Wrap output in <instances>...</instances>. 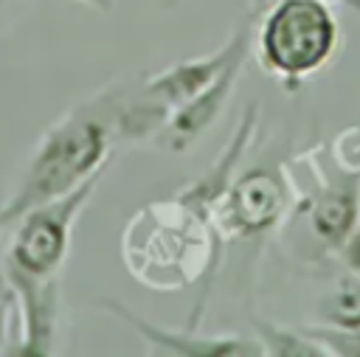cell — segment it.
<instances>
[{
	"label": "cell",
	"instance_id": "cell-3",
	"mask_svg": "<svg viewBox=\"0 0 360 357\" xmlns=\"http://www.w3.org/2000/svg\"><path fill=\"white\" fill-rule=\"evenodd\" d=\"M112 129L115 121L87 110H73L51 124L39 138L20 186L0 208V231L25 211L59 200L90 177L107 171L112 163Z\"/></svg>",
	"mask_w": 360,
	"mask_h": 357
},
{
	"label": "cell",
	"instance_id": "cell-15",
	"mask_svg": "<svg viewBox=\"0 0 360 357\" xmlns=\"http://www.w3.org/2000/svg\"><path fill=\"white\" fill-rule=\"evenodd\" d=\"M273 3H278V0H250V14L253 17H259L262 11H267ZM329 3H346V0H329Z\"/></svg>",
	"mask_w": 360,
	"mask_h": 357
},
{
	"label": "cell",
	"instance_id": "cell-13",
	"mask_svg": "<svg viewBox=\"0 0 360 357\" xmlns=\"http://www.w3.org/2000/svg\"><path fill=\"white\" fill-rule=\"evenodd\" d=\"M17 329V295L14 287L3 270V259H0V354H8L11 349V332Z\"/></svg>",
	"mask_w": 360,
	"mask_h": 357
},
{
	"label": "cell",
	"instance_id": "cell-16",
	"mask_svg": "<svg viewBox=\"0 0 360 357\" xmlns=\"http://www.w3.org/2000/svg\"><path fill=\"white\" fill-rule=\"evenodd\" d=\"M79 3H84L90 8H98V11H110L115 6V0H79Z\"/></svg>",
	"mask_w": 360,
	"mask_h": 357
},
{
	"label": "cell",
	"instance_id": "cell-2",
	"mask_svg": "<svg viewBox=\"0 0 360 357\" xmlns=\"http://www.w3.org/2000/svg\"><path fill=\"white\" fill-rule=\"evenodd\" d=\"M219 247L211 214L180 191L132 214L121 239L127 270L152 290H183L211 275Z\"/></svg>",
	"mask_w": 360,
	"mask_h": 357
},
{
	"label": "cell",
	"instance_id": "cell-17",
	"mask_svg": "<svg viewBox=\"0 0 360 357\" xmlns=\"http://www.w3.org/2000/svg\"><path fill=\"white\" fill-rule=\"evenodd\" d=\"M343 6H349V8H352V11H357V14H360V0H346V3H343Z\"/></svg>",
	"mask_w": 360,
	"mask_h": 357
},
{
	"label": "cell",
	"instance_id": "cell-4",
	"mask_svg": "<svg viewBox=\"0 0 360 357\" xmlns=\"http://www.w3.org/2000/svg\"><path fill=\"white\" fill-rule=\"evenodd\" d=\"M329 0H278L259 14L253 53L287 93L315 79L340 51V22Z\"/></svg>",
	"mask_w": 360,
	"mask_h": 357
},
{
	"label": "cell",
	"instance_id": "cell-12",
	"mask_svg": "<svg viewBox=\"0 0 360 357\" xmlns=\"http://www.w3.org/2000/svg\"><path fill=\"white\" fill-rule=\"evenodd\" d=\"M307 332L326 346L329 357H360V326H352V329L307 326Z\"/></svg>",
	"mask_w": 360,
	"mask_h": 357
},
{
	"label": "cell",
	"instance_id": "cell-18",
	"mask_svg": "<svg viewBox=\"0 0 360 357\" xmlns=\"http://www.w3.org/2000/svg\"><path fill=\"white\" fill-rule=\"evenodd\" d=\"M0 6H3V0H0Z\"/></svg>",
	"mask_w": 360,
	"mask_h": 357
},
{
	"label": "cell",
	"instance_id": "cell-8",
	"mask_svg": "<svg viewBox=\"0 0 360 357\" xmlns=\"http://www.w3.org/2000/svg\"><path fill=\"white\" fill-rule=\"evenodd\" d=\"M245 62H248V53L236 56L211 87H205L194 98L172 107L166 112L163 124L158 126V132L152 135V143L158 149H166V152H174V155L191 149L214 126V121L222 115V110H225L236 82H239V73H242Z\"/></svg>",
	"mask_w": 360,
	"mask_h": 357
},
{
	"label": "cell",
	"instance_id": "cell-11",
	"mask_svg": "<svg viewBox=\"0 0 360 357\" xmlns=\"http://www.w3.org/2000/svg\"><path fill=\"white\" fill-rule=\"evenodd\" d=\"M318 326H332V329H352L360 326V275L346 270L338 275L326 292L318 298Z\"/></svg>",
	"mask_w": 360,
	"mask_h": 357
},
{
	"label": "cell",
	"instance_id": "cell-7",
	"mask_svg": "<svg viewBox=\"0 0 360 357\" xmlns=\"http://www.w3.org/2000/svg\"><path fill=\"white\" fill-rule=\"evenodd\" d=\"M250 53V34L248 28H236L217 51L211 53H200V56H191V59H183V62H174L169 65L166 70L160 73H152L146 76L143 82V96L158 104L163 112H169L172 107L194 98L197 93H202L205 87H211L222 70L236 59V56H245ZM166 118V115H163Z\"/></svg>",
	"mask_w": 360,
	"mask_h": 357
},
{
	"label": "cell",
	"instance_id": "cell-9",
	"mask_svg": "<svg viewBox=\"0 0 360 357\" xmlns=\"http://www.w3.org/2000/svg\"><path fill=\"white\" fill-rule=\"evenodd\" d=\"M307 222L312 236L326 250H340V245L360 225V171H343L329 177L307 202Z\"/></svg>",
	"mask_w": 360,
	"mask_h": 357
},
{
	"label": "cell",
	"instance_id": "cell-14",
	"mask_svg": "<svg viewBox=\"0 0 360 357\" xmlns=\"http://www.w3.org/2000/svg\"><path fill=\"white\" fill-rule=\"evenodd\" d=\"M340 259H343V264H346V270H352L354 275H360V225L352 231V236L340 245Z\"/></svg>",
	"mask_w": 360,
	"mask_h": 357
},
{
	"label": "cell",
	"instance_id": "cell-6",
	"mask_svg": "<svg viewBox=\"0 0 360 357\" xmlns=\"http://www.w3.org/2000/svg\"><path fill=\"white\" fill-rule=\"evenodd\" d=\"M98 309L115 315L124 320L146 346L149 354H163V357H264V349L256 337H242V335H197L191 329L177 332L158 326L146 320L143 315L132 312L124 306L118 298H101Z\"/></svg>",
	"mask_w": 360,
	"mask_h": 357
},
{
	"label": "cell",
	"instance_id": "cell-1",
	"mask_svg": "<svg viewBox=\"0 0 360 357\" xmlns=\"http://www.w3.org/2000/svg\"><path fill=\"white\" fill-rule=\"evenodd\" d=\"M104 171L73 188L70 194L37 205L17 216L0 247L3 270L17 295V357H48L56 343L59 275L70 256L73 228L96 194Z\"/></svg>",
	"mask_w": 360,
	"mask_h": 357
},
{
	"label": "cell",
	"instance_id": "cell-5",
	"mask_svg": "<svg viewBox=\"0 0 360 357\" xmlns=\"http://www.w3.org/2000/svg\"><path fill=\"white\" fill-rule=\"evenodd\" d=\"M290 211L284 180L270 169H250L228 183L211 208L214 231L222 242H242L273 233Z\"/></svg>",
	"mask_w": 360,
	"mask_h": 357
},
{
	"label": "cell",
	"instance_id": "cell-10",
	"mask_svg": "<svg viewBox=\"0 0 360 357\" xmlns=\"http://www.w3.org/2000/svg\"><path fill=\"white\" fill-rule=\"evenodd\" d=\"M253 337L262 343L264 357H329L326 346L315 340L304 326H278L264 318H253Z\"/></svg>",
	"mask_w": 360,
	"mask_h": 357
}]
</instances>
